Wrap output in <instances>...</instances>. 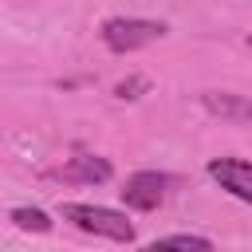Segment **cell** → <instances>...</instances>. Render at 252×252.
<instances>
[{
    "mask_svg": "<svg viewBox=\"0 0 252 252\" xmlns=\"http://www.w3.org/2000/svg\"><path fill=\"white\" fill-rule=\"evenodd\" d=\"M8 220H12L16 228H24V232H51V224H55L43 209H32V205L12 209V213H8Z\"/></svg>",
    "mask_w": 252,
    "mask_h": 252,
    "instance_id": "7",
    "label": "cell"
},
{
    "mask_svg": "<svg viewBox=\"0 0 252 252\" xmlns=\"http://www.w3.org/2000/svg\"><path fill=\"white\" fill-rule=\"evenodd\" d=\"M201 106L220 118V122H232V126H252V98L248 94H232V91H205L201 94Z\"/></svg>",
    "mask_w": 252,
    "mask_h": 252,
    "instance_id": "5",
    "label": "cell"
},
{
    "mask_svg": "<svg viewBox=\"0 0 252 252\" xmlns=\"http://www.w3.org/2000/svg\"><path fill=\"white\" fill-rule=\"evenodd\" d=\"M154 248H201V252H209L213 240L209 236H197V232H169V236H158Z\"/></svg>",
    "mask_w": 252,
    "mask_h": 252,
    "instance_id": "8",
    "label": "cell"
},
{
    "mask_svg": "<svg viewBox=\"0 0 252 252\" xmlns=\"http://www.w3.org/2000/svg\"><path fill=\"white\" fill-rule=\"evenodd\" d=\"M209 177L232 193L236 201L252 205V161H240V158H213L209 161Z\"/></svg>",
    "mask_w": 252,
    "mask_h": 252,
    "instance_id": "4",
    "label": "cell"
},
{
    "mask_svg": "<svg viewBox=\"0 0 252 252\" xmlns=\"http://www.w3.org/2000/svg\"><path fill=\"white\" fill-rule=\"evenodd\" d=\"M146 87H150L146 79H126V83L114 87V94H118V98H138V91H146Z\"/></svg>",
    "mask_w": 252,
    "mask_h": 252,
    "instance_id": "9",
    "label": "cell"
},
{
    "mask_svg": "<svg viewBox=\"0 0 252 252\" xmlns=\"http://www.w3.org/2000/svg\"><path fill=\"white\" fill-rule=\"evenodd\" d=\"M98 35H102V43H106L110 51L130 55V51H138V47L158 43V39L165 35V24H158V20H142V16H110V20H102Z\"/></svg>",
    "mask_w": 252,
    "mask_h": 252,
    "instance_id": "2",
    "label": "cell"
},
{
    "mask_svg": "<svg viewBox=\"0 0 252 252\" xmlns=\"http://www.w3.org/2000/svg\"><path fill=\"white\" fill-rule=\"evenodd\" d=\"M110 161L106 158H98V154H75L67 165H63V177L67 181H83V185H102V181H110Z\"/></svg>",
    "mask_w": 252,
    "mask_h": 252,
    "instance_id": "6",
    "label": "cell"
},
{
    "mask_svg": "<svg viewBox=\"0 0 252 252\" xmlns=\"http://www.w3.org/2000/svg\"><path fill=\"white\" fill-rule=\"evenodd\" d=\"M169 185H173V181H169L165 173H158V169H138V173L126 177V185H122L118 193H122V201H126L130 209H138V213H154L158 205H165Z\"/></svg>",
    "mask_w": 252,
    "mask_h": 252,
    "instance_id": "3",
    "label": "cell"
},
{
    "mask_svg": "<svg viewBox=\"0 0 252 252\" xmlns=\"http://www.w3.org/2000/svg\"><path fill=\"white\" fill-rule=\"evenodd\" d=\"M59 217L71 220L79 232H91V236H106V240H118V244H130V240H134V224L126 220V213L106 209V205L63 201V205H59Z\"/></svg>",
    "mask_w": 252,
    "mask_h": 252,
    "instance_id": "1",
    "label": "cell"
}]
</instances>
